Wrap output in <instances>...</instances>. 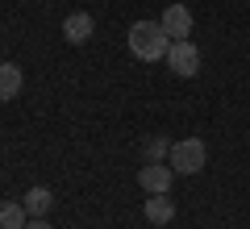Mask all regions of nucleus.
I'll list each match as a JSON object with an SVG mask.
<instances>
[{
	"mask_svg": "<svg viewBox=\"0 0 250 229\" xmlns=\"http://www.w3.org/2000/svg\"><path fill=\"white\" fill-rule=\"evenodd\" d=\"M125 42H129V54H134V59L159 62V59H167L171 38H167V29H163L159 21H134L129 34H125Z\"/></svg>",
	"mask_w": 250,
	"mask_h": 229,
	"instance_id": "obj_1",
	"label": "nucleus"
},
{
	"mask_svg": "<svg viewBox=\"0 0 250 229\" xmlns=\"http://www.w3.org/2000/svg\"><path fill=\"white\" fill-rule=\"evenodd\" d=\"M208 163V146L200 138H179L171 142V154H167V167L175 171V175H196V171H205Z\"/></svg>",
	"mask_w": 250,
	"mask_h": 229,
	"instance_id": "obj_2",
	"label": "nucleus"
},
{
	"mask_svg": "<svg viewBox=\"0 0 250 229\" xmlns=\"http://www.w3.org/2000/svg\"><path fill=\"white\" fill-rule=\"evenodd\" d=\"M167 67L175 71L179 80H192V75L200 71V50L188 42V38H179V42L167 46Z\"/></svg>",
	"mask_w": 250,
	"mask_h": 229,
	"instance_id": "obj_3",
	"label": "nucleus"
},
{
	"mask_svg": "<svg viewBox=\"0 0 250 229\" xmlns=\"http://www.w3.org/2000/svg\"><path fill=\"white\" fill-rule=\"evenodd\" d=\"M159 25L167 29L171 42H179V38L192 34V9H188V4H167V9H163V17H159Z\"/></svg>",
	"mask_w": 250,
	"mask_h": 229,
	"instance_id": "obj_4",
	"label": "nucleus"
},
{
	"mask_svg": "<svg viewBox=\"0 0 250 229\" xmlns=\"http://www.w3.org/2000/svg\"><path fill=\"white\" fill-rule=\"evenodd\" d=\"M171 179H175V171H171L167 163H146V167L138 171V184H142L150 196H154V192H167Z\"/></svg>",
	"mask_w": 250,
	"mask_h": 229,
	"instance_id": "obj_5",
	"label": "nucleus"
},
{
	"mask_svg": "<svg viewBox=\"0 0 250 229\" xmlns=\"http://www.w3.org/2000/svg\"><path fill=\"white\" fill-rule=\"evenodd\" d=\"M92 29H96V21H92L88 13H71V17L62 21V38H67L71 46H83L92 38Z\"/></svg>",
	"mask_w": 250,
	"mask_h": 229,
	"instance_id": "obj_6",
	"label": "nucleus"
},
{
	"mask_svg": "<svg viewBox=\"0 0 250 229\" xmlns=\"http://www.w3.org/2000/svg\"><path fill=\"white\" fill-rule=\"evenodd\" d=\"M21 88H25L21 67H17V62H0V100H4V104H9V100H17Z\"/></svg>",
	"mask_w": 250,
	"mask_h": 229,
	"instance_id": "obj_7",
	"label": "nucleus"
},
{
	"mask_svg": "<svg viewBox=\"0 0 250 229\" xmlns=\"http://www.w3.org/2000/svg\"><path fill=\"white\" fill-rule=\"evenodd\" d=\"M142 212H146V221H150V225H167V221L175 217V200H171L167 192H154L150 200L142 204Z\"/></svg>",
	"mask_w": 250,
	"mask_h": 229,
	"instance_id": "obj_8",
	"label": "nucleus"
},
{
	"mask_svg": "<svg viewBox=\"0 0 250 229\" xmlns=\"http://www.w3.org/2000/svg\"><path fill=\"white\" fill-rule=\"evenodd\" d=\"M21 204H25L29 217H46L50 204H54V196H50V187H29V192L21 196Z\"/></svg>",
	"mask_w": 250,
	"mask_h": 229,
	"instance_id": "obj_9",
	"label": "nucleus"
},
{
	"mask_svg": "<svg viewBox=\"0 0 250 229\" xmlns=\"http://www.w3.org/2000/svg\"><path fill=\"white\" fill-rule=\"evenodd\" d=\"M25 221H29L25 204H17V200H0V229H25Z\"/></svg>",
	"mask_w": 250,
	"mask_h": 229,
	"instance_id": "obj_10",
	"label": "nucleus"
},
{
	"mask_svg": "<svg viewBox=\"0 0 250 229\" xmlns=\"http://www.w3.org/2000/svg\"><path fill=\"white\" fill-rule=\"evenodd\" d=\"M167 154H171V142L167 138H150V142H146V163H163Z\"/></svg>",
	"mask_w": 250,
	"mask_h": 229,
	"instance_id": "obj_11",
	"label": "nucleus"
},
{
	"mask_svg": "<svg viewBox=\"0 0 250 229\" xmlns=\"http://www.w3.org/2000/svg\"><path fill=\"white\" fill-rule=\"evenodd\" d=\"M25 229H54V225H50L46 217H29V221H25Z\"/></svg>",
	"mask_w": 250,
	"mask_h": 229,
	"instance_id": "obj_12",
	"label": "nucleus"
}]
</instances>
